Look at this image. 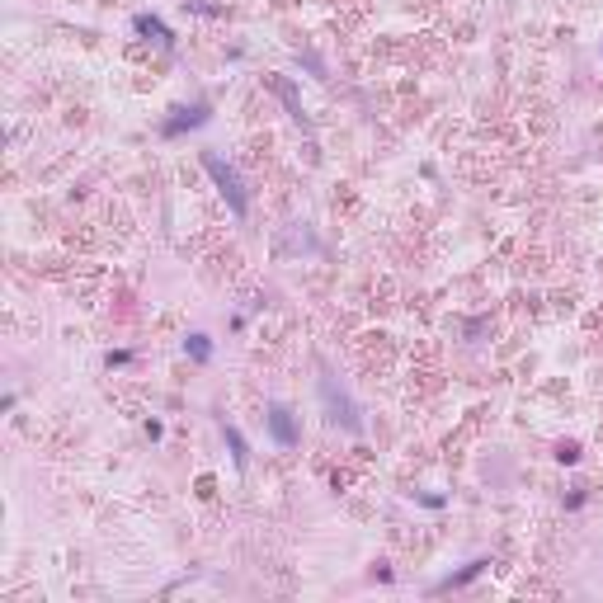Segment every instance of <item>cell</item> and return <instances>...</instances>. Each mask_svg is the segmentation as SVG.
<instances>
[{
  "mask_svg": "<svg viewBox=\"0 0 603 603\" xmlns=\"http://www.w3.org/2000/svg\"><path fill=\"white\" fill-rule=\"evenodd\" d=\"M274 90L283 94V104H288V114L297 123H306V114H302V99H297V90H292V80H283V76H274Z\"/></svg>",
  "mask_w": 603,
  "mask_h": 603,
  "instance_id": "obj_4",
  "label": "cell"
},
{
  "mask_svg": "<svg viewBox=\"0 0 603 603\" xmlns=\"http://www.w3.org/2000/svg\"><path fill=\"white\" fill-rule=\"evenodd\" d=\"M269 433H274L278 448H297V438H302V433H297V420H292V410L278 406V401L269 406Z\"/></svg>",
  "mask_w": 603,
  "mask_h": 603,
  "instance_id": "obj_3",
  "label": "cell"
},
{
  "mask_svg": "<svg viewBox=\"0 0 603 603\" xmlns=\"http://www.w3.org/2000/svg\"><path fill=\"white\" fill-rule=\"evenodd\" d=\"M184 349H189V358H194V363H208V358H212L208 335H189V344H184Z\"/></svg>",
  "mask_w": 603,
  "mask_h": 603,
  "instance_id": "obj_7",
  "label": "cell"
},
{
  "mask_svg": "<svg viewBox=\"0 0 603 603\" xmlns=\"http://www.w3.org/2000/svg\"><path fill=\"white\" fill-rule=\"evenodd\" d=\"M321 401H326V415L330 424H340V429L349 433H363V420H358V406L349 401V396L335 387V377H321Z\"/></svg>",
  "mask_w": 603,
  "mask_h": 603,
  "instance_id": "obj_2",
  "label": "cell"
},
{
  "mask_svg": "<svg viewBox=\"0 0 603 603\" xmlns=\"http://www.w3.org/2000/svg\"><path fill=\"white\" fill-rule=\"evenodd\" d=\"M222 433H226V443H231L236 467H245V462H250V448H245V438H240V429H236V424H222Z\"/></svg>",
  "mask_w": 603,
  "mask_h": 603,
  "instance_id": "obj_6",
  "label": "cell"
},
{
  "mask_svg": "<svg viewBox=\"0 0 603 603\" xmlns=\"http://www.w3.org/2000/svg\"><path fill=\"white\" fill-rule=\"evenodd\" d=\"M137 33H151V38H156V43H165V48L175 43V38H170V28L160 24V19H151V14H137Z\"/></svg>",
  "mask_w": 603,
  "mask_h": 603,
  "instance_id": "obj_5",
  "label": "cell"
},
{
  "mask_svg": "<svg viewBox=\"0 0 603 603\" xmlns=\"http://www.w3.org/2000/svg\"><path fill=\"white\" fill-rule=\"evenodd\" d=\"M203 170L212 175V184H217V189H222V198L231 203V212H236V217H245V212H250V198H245V189H240V175L231 170V165H226L217 151H203Z\"/></svg>",
  "mask_w": 603,
  "mask_h": 603,
  "instance_id": "obj_1",
  "label": "cell"
}]
</instances>
